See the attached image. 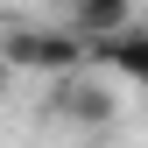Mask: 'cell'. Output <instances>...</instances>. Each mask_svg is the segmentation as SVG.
Instances as JSON below:
<instances>
[{"label": "cell", "instance_id": "1", "mask_svg": "<svg viewBox=\"0 0 148 148\" xmlns=\"http://www.w3.org/2000/svg\"><path fill=\"white\" fill-rule=\"evenodd\" d=\"M0 64L7 71H35V78H64V71H85V35L78 28H7L0 35Z\"/></svg>", "mask_w": 148, "mask_h": 148}, {"label": "cell", "instance_id": "2", "mask_svg": "<svg viewBox=\"0 0 148 148\" xmlns=\"http://www.w3.org/2000/svg\"><path fill=\"white\" fill-rule=\"evenodd\" d=\"M49 120H64V127H113L120 120V106H113V92H106L99 78H85V71H64L57 85H49V106H42Z\"/></svg>", "mask_w": 148, "mask_h": 148}, {"label": "cell", "instance_id": "3", "mask_svg": "<svg viewBox=\"0 0 148 148\" xmlns=\"http://www.w3.org/2000/svg\"><path fill=\"white\" fill-rule=\"evenodd\" d=\"M85 64H99V71H113V78H127V85H141L148 92V28H113V35H92L85 42Z\"/></svg>", "mask_w": 148, "mask_h": 148}, {"label": "cell", "instance_id": "4", "mask_svg": "<svg viewBox=\"0 0 148 148\" xmlns=\"http://www.w3.org/2000/svg\"><path fill=\"white\" fill-rule=\"evenodd\" d=\"M134 21V0H71V28L85 35H113V28H127Z\"/></svg>", "mask_w": 148, "mask_h": 148}, {"label": "cell", "instance_id": "5", "mask_svg": "<svg viewBox=\"0 0 148 148\" xmlns=\"http://www.w3.org/2000/svg\"><path fill=\"white\" fill-rule=\"evenodd\" d=\"M7 78H14V71H7V64H0V92H7Z\"/></svg>", "mask_w": 148, "mask_h": 148}]
</instances>
